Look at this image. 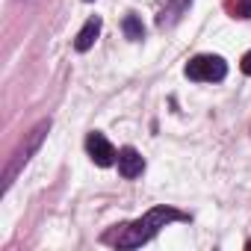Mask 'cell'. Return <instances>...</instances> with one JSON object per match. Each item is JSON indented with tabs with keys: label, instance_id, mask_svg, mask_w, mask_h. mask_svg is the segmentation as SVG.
Here are the masks:
<instances>
[{
	"label": "cell",
	"instance_id": "2",
	"mask_svg": "<svg viewBox=\"0 0 251 251\" xmlns=\"http://www.w3.org/2000/svg\"><path fill=\"white\" fill-rule=\"evenodd\" d=\"M225 74H227L225 59L222 56H213V53L195 56L186 65V77L189 80H198V83H219V80H225Z\"/></svg>",
	"mask_w": 251,
	"mask_h": 251
},
{
	"label": "cell",
	"instance_id": "4",
	"mask_svg": "<svg viewBox=\"0 0 251 251\" xmlns=\"http://www.w3.org/2000/svg\"><path fill=\"white\" fill-rule=\"evenodd\" d=\"M118 172H121V177H127V180H133V177H139L142 172H145V160H142V154L136 151V148H121L118 151Z\"/></svg>",
	"mask_w": 251,
	"mask_h": 251
},
{
	"label": "cell",
	"instance_id": "1",
	"mask_svg": "<svg viewBox=\"0 0 251 251\" xmlns=\"http://www.w3.org/2000/svg\"><path fill=\"white\" fill-rule=\"evenodd\" d=\"M186 219H189V216H183V213H177V210H172V207H157V210H151L145 219L127 225V230L118 236V248H136V245L148 242V239H151L160 227H166L169 222H186Z\"/></svg>",
	"mask_w": 251,
	"mask_h": 251
},
{
	"label": "cell",
	"instance_id": "10",
	"mask_svg": "<svg viewBox=\"0 0 251 251\" xmlns=\"http://www.w3.org/2000/svg\"><path fill=\"white\" fill-rule=\"evenodd\" d=\"M245 248H251V239H248V242H245Z\"/></svg>",
	"mask_w": 251,
	"mask_h": 251
},
{
	"label": "cell",
	"instance_id": "3",
	"mask_svg": "<svg viewBox=\"0 0 251 251\" xmlns=\"http://www.w3.org/2000/svg\"><path fill=\"white\" fill-rule=\"evenodd\" d=\"M86 148H89V157L98 163V166H112V163H118V151L109 145V139L103 136V133H89V139H86Z\"/></svg>",
	"mask_w": 251,
	"mask_h": 251
},
{
	"label": "cell",
	"instance_id": "5",
	"mask_svg": "<svg viewBox=\"0 0 251 251\" xmlns=\"http://www.w3.org/2000/svg\"><path fill=\"white\" fill-rule=\"evenodd\" d=\"M48 127H50V121H42V124H39V127L33 130V136H30V142H27V145H24V148L18 151V160H15V166H9V172H6V186L12 183V175H15V169H18V163H27V160H30V154H33V151L39 148V142H42V136H45V130H48Z\"/></svg>",
	"mask_w": 251,
	"mask_h": 251
},
{
	"label": "cell",
	"instance_id": "6",
	"mask_svg": "<svg viewBox=\"0 0 251 251\" xmlns=\"http://www.w3.org/2000/svg\"><path fill=\"white\" fill-rule=\"evenodd\" d=\"M100 36V18H89L86 24H83V30L77 33V39H74V48L80 50V53H86L92 45H95V39Z\"/></svg>",
	"mask_w": 251,
	"mask_h": 251
},
{
	"label": "cell",
	"instance_id": "7",
	"mask_svg": "<svg viewBox=\"0 0 251 251\" xmlns=\"http://www.w3.org/2000/svg\"><path fill=\"white\" fill-rule=\"evenodd\" d=\"M124 36H127L130 42H139V39L145 36V27H142V21H139L136 15H127V18H124Z\"/></svg>",
	"mask_w": 251,
	"mask_h": 251
},
{
	"label": "cell",
	"instance_id": "9",
	"mask_svg": "<svg viewBox=\"0 0 251 251\" xmlns=\"http://www.w3.org/2000/svg\"><path fill=\"white\" fill-rule=\"evenodd\" d=\"M239 68H242V74H248V77H251V50H248V53L242 56V62H239Z\"/></svg>",
	"mask_w": 251,
	"mask_h": 251
},
{
	"label": "cell",
	"instance_id": "8",
	"mask_svg": "<svg viewBox=\"0 0 251 251\" xmlns=\"http://www.w3.org/2000/svg\"><path fill=\"white\" fill-rule=\"evenodd\" d=\"M227 9L233 18H251V0H227Z\"/></svg>",
	"mask_w": 251,
	"mask_h": 251
}]
</instances>
